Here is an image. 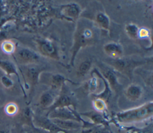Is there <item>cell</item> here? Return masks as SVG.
<instances>
[{
	"label": "cell",
	"instance_id": "obj_1",
	"mask_svg": "<svg viewBox=\"0 0 153 133\" xmlns=\"http://www.w3.org/2000/svg\"><path fill=\"white\" fill-rule=\"evenodd\" d=\"M96 39L97 31L93 23L85 18L78 20L74 34L73 45L71 50V66H74V60L78 52L81 49L93 45Z\"/></svg>",
	"mask_w": 153,
	"mask_h": 133
},
{
	"label": "cell",
	"instance_id": "obj_2",
	"mask_svg": "<svg viewBox=\"0 0 153 133\" xmlns=\"http://www.w3.org/2000/svg\"><path fill=\"white\" fill-rule=\"evenodd\" d=\"M153 102L150 101L139 107L118 112L116 120L121 124H131L148 119L152 116Z\"/></svg>",
	"mask_w": 153,
	"mask_h": 133
},
{
	"label": "cell",
	"instance_id": "obj_3",
	"mask_svg": "<svg viewBox=\"0 0 153 133\" xmlns=\"http://www.w3.org/2000/svg\"><path fill=\"white\" fill-rule=\"evenodd\" d=\"M106 62L109 65L111 66L114 69L131 80L133 78V73L135 69L146 64L147 62L141 58L121 56L116 59H108L106 60Z\"/></svg>",
	"mask_w": 153,
	"mask_h": 133
},
{
	"label": "cell",
	"instance_id": "obj_4",
	"mask_svg": "<svg viewBox=\"0 0 153 133\" xmlns=\"http://www.w3.org/2000/svg\"><path fill=\"white\" fill-rule=\"evenodd\" d=\"M13 55L19 64L23 65L38 64L40 59V56L38 53L27 48L16 49Z\"/></svg>",
	"mask_w": 153,
	"mask_h": 133
},
{
	"label": "cell",
	"instance_id": "obj_5",
	"mask_svg": "<svg viewBox=\"0 0 153 133\" xmlns=\"http://www.w3.org/2000/svg\"><path fill=\"white\" fill-rule=\"evenodd\" d=\"M33 126L45 130L51 133H72L74 131H68L63 130L57 126L47 116L35 115L33 114Z\"/></svg>",
	"mask_w": 153,
	"mask_h": 133
},
{
	"label": "cell",
	"instance_id": "obj_6",
	"mask_svg": "<svg viewBox=\"0 0 153 133\" xmlns=\"http://www.w3.org/2000/svg\"><path fill=\"white\" fill-rule=\"evenodd\" d=\"M39 52L43 56L55 60H59V55L56 45L50 39H39L36 40Z\"/></svg>",
	"mask_w": 153,
	"mask_h": 133
},
{
	"label": "cell",
	"instance_id": "obj_7",
	"mask_svg": "<svg viewBox=\"0 0 153 133\" xmlns=\"http://www.w3.org/2000/svg\"><path fill=\"white\" fill-rule=\"evenodd\" d=\"M24 69V76L27 82L29 84L32 90L39 81L41 73L45 70V66L38 64L26 65Z\"/></svg>",
	"mask_w": 153,
	"mask_h": 133
},
{
	"label": "cell",
	"instance_id": "obj_8",
	"mask_svg": "<svg viewBox=\"0 0 153 133\" xmlns=\"http://www.w3.org/2000/svg\"><path fill=\"white\" fill-rule=\"evenodd\" d=\"M46 116L51 119H58L62 120H72L79 122V120L75 115L74 109L72 107L56 108L47 113Z\"/></svg>",
	"mask_w": 153,
	"mask_h": 133
},
{
	"label": "cell",
	"instance_id": "obj_9",
	"mask_svg": "<svg viewBox=\"0 0 153 133\" xmlns=\"http://www.w3.org/2000/svg\"><path fill=\"white\" fill-rule=\"evenodd\" d=\"M75 106L76 104L72 97L65 93L62 92L59 94V95H57L53 104L51 107L48 108V113L56 108L62 107H72L75 110Z\"/></svg>",
	"mask_w": 153,
	"mask_h": 133
},
{
	"label": "cell",
	"instance_id": "obj_10",
	"mask_svg": "<svg viewBox=\"0 0 153 133\" xmlns=\"http://www.w3.org/2000/svg\"><path fill=\"white\" fill-rule=\"evenodd\" d=\"M81 12V8L75 3H69L62 5L60 9V14L64 18L71 21L78 19Z\"/></svg>",
	"mask_w": 153,
	"mask_h": 133
},
{
	"label": "cell",
	"instance_id": "obj_11",
	"mask_svg": "<svg viewBox=\"0 0 153 133\" xmlns=\"http://www.w3.org/2000/svg\"><path fill=\"white\" fill-rule=\"evenodd\" d=\"M103 78L107 81L111 90L114 91H119L122 87V85L118 82L117 77L114 71L109 68H103L101 71H99Z\"/></svg>",
	"mask_w": 153,
	"mask_h": 133
},
{
	"label": "cell",
	"instance_id": "obj_12",
	"mask_svg": "<svg viewBox=\"0 0 153 133\" xmlns=\"http://www.w3.org/2000/svg\"><path fill=\"white\" fill-rule=\"evenodd\" d=\"M52 122L59 128L68 131H74L81 129L82 125L81 123L72 120H62L58 119H51Z\"/></svg>",
	"mask_w": 153,
	"mask_h": 133
},
{
	"label": "cell",
	"instance_id": "obj_13",
	"mask_svg": "<svg viewBox=\"0 0 153 133\" xmlns=\"http://www.w3.org/2000/svg\"><path fill=\"white\" fill-rule=\"evenodd\" d=\"M81 116H86L91 120V122L94 125H103L105 126H108L110 122L99 112L96 111H89L86 112H83L79 113Z\"/></svg>",
	"mask_w": 153,
	"mask_h": 133
},
{
	"label": "cell",
	"instance_id": "obj_14",
	"mask_svg": "<svg viewBox=\"0 0 153 133\" xmlns=\"http://www.w3.org/2000/svg\"><path fill=\"white\" fill-rule=\"evenodd\" d=\"M103 50L110 58L116 59L120 58L123 54V49L120 43L116 42L108 43L103 46Z\"/></svg>",
	"mask_w": 153,
	"mask_h": 133
},
{
	"label": "cell",
	"instance_id": "obj_15",
	"mask_svg": "<svg viewBox=\"0 0 153 133\" xmlns=\"http://www.w3.org/2000/svg\"><path fill=\"white\" fill-rule=\"evenodd\" d=\"M124 94L128 100L131 102L139 100L143 94V89L142 87L136 84L129 85L125 90Z\"/></svg>",
	"mask_w": 153,
	"mask_h": 133
},
{
	"label": "cell",
	"instance_id": "obj_16",
	"mask_svg": "<svg viewBox=\"0 0 153 133\" xmlns=\"http://www.w3.org/2000/svg\"><path fill=\"white\" fill-rule=\"evenodd\" d=\"M0 69L4 71L5 75L9 77L13 75H16L20 84L19 74L17 67L13 62L7 59L0 58Z\"/></svg>",
	"mask_w": 153,
	"mask_h": 133
},
{
	"label": "cell",
	"instance_id": "obj_17",
	"mask_svg": "<svg viewBox=\"0 0 153 133\" xmlns=\"http://www.w3.org/2000/svg\"><path fill=\"white\" fill-rule=\"evenodd\" d=\"M68 81L72 84H78L65 77L60 74H53L49 78V85L52 90H59L65 86V82Z\"/></svg>",
	"mask_w": 153,
	"mask_h": 133
},
{
	"label": "cell",
	"instance_id": "obj_18",
	"mask_svg": "<svg viewBox=\"0 0 153 133\" xmlns=\"http://www.w3.org/2000/svg\"><path fill=\"white\" fill-rule=\"evenodd\" d=\"M93 73H95L97 76H98L99 78H100L102 79V81L103 82L104 86H105L104 90L99 94H95L94 98H100V99H102L103 100H105L106 102H107L111 96L112 90H111L109 84L108 83L107 81L103 78V77L102 75V74H100V72H99V70L94 68L92 71V74H93Z\"/></svg>",
	"mask_w": 153,
	"mask_h": 133
},
{
	"label": "cell",
	"instance_id": "obj_19",
	"mask_svg": "<svg viewBox=\"0 0 153 133\" xmlns=\"http://www.w3.org/2000/svg\"><path fill=\"white\" fill-rule=\"evenodd\" d=\"M56 97L53 92L50 90L43 92L39 99V106L42 108L48 109L53 104Z\"/></svg>",
	"mask_w": 153,
	"mask_h": 133
},
{
	"label": "cell",
	"instance_id": "obj_20",
	"mask_svg": "<svg viewBox=\"0 0 153 133\" xmlns=\"http://www.w3.org/2000/svg\"><path fill=\"white\" fill-rule=\"evenodd\" d=\"M95 22L100 28L109 32L110 19L105 13L97 12L95 16Z\"/></svg>",
	"mask_w": 153,
	"mask_h": 133
},
{
	"label": "cell",
	"instance_id": "obj_21",
	"mask_svg": "<svg viewBox=\"0 0 153 133\" xmlns=\"http://www.w3.org/2000/svg\"><path fill=\"white\" fill-rule=\"evenodd\" d=\"M92 65V61L87 59L83 61L78 66L76 70V75L78 77H85L90 71Z\"/></svg>",
	"mask_w": 153,
	"mask_h": 133
},
{
	"label": "cell",
	"instance_id": "obj_22",
	"mask_svg": "<svg viewBox=\"0 0 153 133\" xmlns=\"http://www.w3.org/2000/svg\"><path fill=\"white\" fill-rule=\"evenodd\" d=\"M98 85L99 83L97 78L96 77H92L84 83V88L87 93L94 94L98 88Z\"/></svg>",
	"mask_w": 153,
	"mask_h": 133
},
{
	"label": "cell",
	"instance_id": "obj_23",
	"mask_svg": "<svg viewBox=\"0 0 153 133\" xmlns=\"http://www.w3.org/2000/svg\"><path fill=\"white\" fill-rule=\"evenodd\" d=\"M2 51L7 55H13L16 50V45L10 40H5L2 42L1 45Z\"/></svg>",
	"mask_w": 153,
	"mask_h": 133
},
{
	"label": "cell",
	"instance_id": "obj_24",
	"mask_svg": "<svg viewBox=\"0 0 153 133\" xmlns=\"http://www.w3.org/2000/svg\"><path fill=\"white\" fill-rule=\"evenodd\" d=\"M139 28L137 26L133 23H129L127 24L125 27V30L128 37L133 39H137L139 38L138 33H139Z\"/></svg>",
	"mask_w": 153,
	"mask_h": 133
},
{
	"label": "cell",
	"instance_id": "obj_25",
	"mask_svg": "<svg viewBox=\"0 0 153 133\" xmlns=\"http://www.w3.org/2000/svg\"><path fill=\"white\" fill-rule=\"evenodd\" d=\"M93 104L94 109L99 112H105L107 109L106 102L100 98H94Z\"/></svg>",
	"mask_w": 153,
	"mask_h": 133
},
{
	"label": "cell",
	"instance_id": "obj_26",
	"mask_svg": "<svg viewBox=\"0 0 153 133\" xmlns=\"http://www.w3.org/2000/svg\"><path fill=\"white\" fill-rule=\"evenodd\" d=\"M0 83L2 86V87H4L5 88L8 90L11 89L14 86V83L13 80L11 79L10 77L5 74L1 76Z\"/></svg>",
	"mask_w": 153,
	"mask_h": 133
},
{
	"label": "cell",
	"instance_id": "obj_27",
	"mask_svg": "<svg viewBox=\"0 0 153 133\" xmlns=\"http://www.w3.org/2000/svg\"><path fill=\"white\" fill-rule=\"evenodd\" d=\"M4 110L7 115L10 116H13L17 113L18 107L16 103H9L5 106Z\"/></svg>",
	"mask_w": 153,
	"mask_h": 133
},
{
	"label": "cell",
	"instance_id": "obj_28",
	"mask_svg": "<svg viewBox=\"0 0 153 133\" xmlns=\"http://www.w3.org/2000/svg\"><path fill=\"white\" fill-rule=\"evenodd\" d=\"M90 133H113L108 126L103 125H97L91 129Z\"/></svg>",
	"mask_w": 153,
	"mask_h": 133
},
{
	"label": "cell",
	"instance_id": "obj_29",
	"mask_svg": "<svg viewBox=\"0 0 153 133\" xmlns=\"http://www.w3.org/2000/svg\"><path fill=\"white\" fill-rule=\"evenodd\" d=\"M150 33L149 30L145 28H141L139 30L138 37L139 38H146L149 37Z\"/></svg>",
	"mask_w": 153,
	"mask_h": 133
},
{
	"label": "cell",
	"instance_id": "obj_30",
	"mask_svg": "<svg viewBox=\"0 0 153 133\" xmlns=\"http://www.w3.org/2000/svg\"><path fill=\"white\" fill-rule=\"evenodd\" d=\"M0 133H9V132L4 129L0 128Z\"/></svg>",
	"mask_w": 153,
	"mask_h": 133
},
{
	"label": "cell",
	"instance_id": "obj_31",
	"mask_svg": "<svg viewBox=\"0 0 153 133\" xmlns=\"http://www.w3.org/2000/svg\"><path fill=\"white\" fill-rule=\"evenodd\" d=\"M81 133H83V131H82V132H81Z\"/></svg>",
	"mask_w": 153,
	"mask_h": 133
},
{
	"label": "cell",
	"instance_id": "obj_32",
	"mask_svg": "<svg viewBox=\"0 0 153 133\" xmlns=\"http://www.w3.org/2000/svg\"><path fill=\"white\" fill-rule=\"evenodd\" d=\"M25 133H29V132H25Z\"/></svg>",
	"mask_w": 153,
	"mask_h": 133
}]
</instances>
